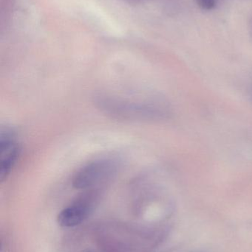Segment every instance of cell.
<instances>
[{
  "mask_svg": "<svg viewBox=\"0 0 252 252\" xmlns=\"http://www.w3.org/2000/svg\"><path fill=\"white\" fill-rule=\"evenodd\" d=\"M99 104L108 113L127 119H155L167 114L165 107L159 102H138L107 97L102 98Z\"/></svg>",
  "mask_w": 252,
  "mask_h": 252,
  "instance_id": "cell-1",
  "label": "cell"
},
{
  "mask_svg": "<svg viewBox=\"0 0 252 252\" xmlns=\"http://www.w3.org/2000/svg\"><path fill=\"white\" fill-rule=\"evenodd\" d=\"M118 170L116 161L101 159L80 169L72 178V187L77 189H90L110 179Z\"/></svg>",
  "mask_w": 252,
  "mask_h": 252,
  "instance_id": "cell-2",
  "label": "cell"
},
{
  "mask_svg": "<svg viewBox=\"0 0 252 252\" xmlns=\"http://www.w3.org/2000/svg\"><path fill=\"white\" fill-rule=\"evenodd\" d=\"M19 144L10 130L1 132L0 136V181L7 179L19 157Z\"/></svg>",
  "mask_w": 252,
  "mask_h": 252,
  "instance_id": "cell-3",
  "label": "cell"
},
{
  "mask_svg": "<svg viewBox=\"0 0 252 252\" xmlns=\"http://www.w3.org/2000/svg\"><path fill=\"white\" fill-rule=\"evenodd\" d=\"M91 204L86 200L78 201L62 210L58 216V223L62 227H74L82 223L90 215Z\"/></svg>",
  "mask_w": 252,
  "mask_h": 252,
  "instance_id": "cell-4",
  "label": "cell"
},
{
  "mask_svg": "<svg viewBox=\"0 0 252 252\" xmlns=\"http://www.w3.org/2000/svg\"><path fill=\"white\" fill-rule=\"evenodd\" d=\"M197 3L204 10H212L216 5V0H196Z\"/></svg>",
  "mask_w": 252,
  "mask_h": 252,
  "instance_id": "cell-5",
  "label": "cell"
},
{
  "mask_svg": "<svg viewBox=\"0 0 252 252\" xmlns=\"http://www.w3.org/2000/svg\"><path fill=\"white\" fill-rule=\"evenodd\" d=\"M250 31H251V35H252V17L251 18V21H250Z\"/></svg>",
  "mask_w": 252,
  "mask_h": 252,
  "instance_id": "cell-6",
  "label": "cell"
},
{
  "mask_svg": "<svg viewBox=\"0 0 252 252\" xmlns=\"http://www.w3.org/2000/svg\"></svg>",
  "mask_w": 252,
  "mask_h": 252,
  "instance_id": "cell-7",
  "label": "cell"
}]
</instances>
